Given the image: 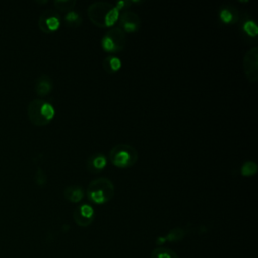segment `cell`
Wrapping results in <instances>:
<instances>
[{
	"label": "cell",
	"mask_w": 258,
	"mask_h": 258,
	"mask_svg": "<svg viewBox=\"0 0 258 258\" xmlns=\"http://www.w3.org/2000/svg\"><path fill=\"white\" fill-rule=\"evenodd\" d=\"M109 158L112 164L116 167L128 168L136 163L138 159V152L132 145L120 143L111 148Z\"/></svg>",
	"instance_id": "4"
},
{
	"label": "cell",
	"mask_w": 258,
	"mask_h": 258,
	"mask_svg": "<svg viewBox=\"0 0 258 258\" xmlns=\"http://www.w3.org/2000/svg\"><path fill=\"white\" fill-rule=\"evenodd\" d=\"M240 25H239V31L241 32L243 38L246 40L248 39H255L258 34V27L256 22L249 17L246 18H240Z\"/></svg>",
	"instance_id": "12"
},
{
	"label": "cell",
	"mask_w": 258,
	"mask_h": 258,
	"mask_svg": "<svg viewBox=\"0 0 258 258\" xmlns=\"http://www.w3.org/2000/svg\"><path fill=\"white\" fill-rule=\"evenodd\" d=\"M101 44L106 52H120L126 45V33L119 26L113 27L104 34Z\"/></svg>",
	"instance_id": "5"
},
{
	"label": "cell",
	"mask_w": 258,
	"mask_h": 258,
	"mask_svg": "<svg viewBox=\"0 0 258 258\" xmlns=\"http://www.w3.org/2000/svg\"><path fill=\"white\" fill-rule=\"evenodd\" d=\"M119 23L120 28L126 33H132L139 30L141 26V19L139 15L131 10H125L119 14Z\"/></svg>",
	"instance_id": "8"
},
{
	"label": "cell",
	"mask_w": 258,
	"mask_h": 258,
	"mask_svg": "<svg viewBox=\"0 0 258 258\" xmlns=\"http://www.w3.org/2000/svg\"><path fill=\"white\" fill-rule=\"evenodd\" d=\"M150 258H178V256L172 249L160 246L152 250Z\"/></svg>",
	"instance_id": "17"
},
{
	"label": "cell",
	"mask_w": 258,
	"mask_h": 258,
	"mask_svg": "<svg viewBox=\"0 0 258 258\" xmlns=\"http://www.w3.org/2000/svg\"><path fill=\"white\" fill-rule=\"evenodd\" d=\"M219 18L225 24H234L239 21L240 13L235 6L225 4L219 9Z\"/></svg>",
	"instance_id": "10"
},
{
	"label": "cell",
	"mask_w": 258,
	"mask_h": 258,
	"mask_svg": "<svg viewBox=\"0 0 258 258\" xmlns=\"http://www.w3.org/2000/svg\"><path fill=\"white\" fill-rule=\"evenodd\" d=\"M64 22H66V25L69 27H78L82 23V17L78 12L71 10L66 13Z\"/></svg>",
	"instance_id": "18"
},
{
	"label": "cell",
	"mask_w": 258,
	"mask_h": 258,
	"mask_svg": "<svg viewBox=\"0 0 258 258\" xmlns=\"http://www.w3.org/2000/svg\"><path fill=\"white\" fill-rule=\"evenodd\" d=\"M185 235H186V230H184L183 228H180V227H176V228L170 230L165 236L158 237L155 240V243L160 246L166 242H170V243L178 242V241L182 240L185 237Z\"/></svg>",
	"instance_id": "14"
},
{
	"label": "cell",
	"mask_w": 258,
	"mask_h": 258,
	"mask_svg": "<svg viewBox=\"0 0 258 258\" xmlns=\"http://www.w3.org/2000/svg\"><path fill=\"white\" fill-rule=\"evenodd\" d=\"M258 170L257 163L255 161H245L241 166V174L243 176H252Z\"/></svg>",
	"instance_id": "19"
},
{
	"label": "cell",
	"mask_w": 258,
	"mask_h": 258,
	"mask_svg": "<svg viewBox=\"0 0 258 258\" xmlns=\"http://www.w3.org/2000/svg\"><path fill=\"white\" fill-rule=\"evenodd\" d=\"M54 114L53 106L42 99L32 100L27 107L28 118L36 126L47 125L53 119Z\"/></svg>",
	"instance_id": "3"
},
{
	"label": "cell",
	"mask_w": 258,
	"mask_h": 258,
	"mask_svg": "<svg viewBox=\"0 0 258 258\" xmlns=\"http://www.w3.org/2000/svg\"><path fill=\"white\" fill-rule=\"evenodd\" d=\"M243 71L249 82L258 80V47L253 46L247 50L243 57Z\"/></svg>",
	"instance_id": "6"
},
{
	"label": "cell",
	"mask_w": 258,
	"mask_h": 258,
	"mask_svg": "<svg viewBox=\"0 0 258 258\" xmlns=\"http://www.w3.org/2000/svg\"><path fill=\"white\" fill-rule=\"evenodd\" d=\"M76 0H55L53 2L54 6L59 9L60 11H64V12H69L71 10L74 9V7L76 6Z\"/></svg>",
	"instance_id": "20"
},
{
	"label": "cell",
	"mask_w": 258,
	"mask_h": 258,
	"mask_svg": "<svg viewBox=\"0 0 258 258\" xmlns=\"http://www.w3.org/2000/svg\"><path fill=\"white\" fill-rule=\"evenodd\" d=\"M107 165V158L103 153H94L88 157L86 161V168L91 173H99Z\"/></svg>",
	"instance_id": "11"
},
{
	"label": "cell",
	"mask_w": 258,
	"mask_h": 258,
	"mask_svg": "<svg viewBox=\"0 0 258 258\" xmlns=\"http://www.w3.org/2000/svg\"><path fill=\"white\" fill-rule=\"evenodd\" d=\"M122 67V61L119 57L109 55L103 59V68L108 74H114L118 72Z\"/></svg>",
	"instance_id": "16"
},
{
	"label": "cell",
	"mask_w": 258,
	"mask_h": 258,
	"mask_svg": "<svg viewBox=\"0 0 258 258\" xmlns=\"http://www.w3.org/2000/svg\"><path fill=\"white\" fill-rule=\"evenodd\" d=\"M53 83L49 76L42 74L35 82V92L39 97H44L52 90Z\"/></svg>",
	"instance_id": "13"
},
{
	"label": "cell",
	"mask_w": 258,
	"mask_h": 258,
	"mask_svg": "<svg viewBox=\"0 0 258 258\" xmlns=\"http://www.w3.org/2000/svg\"><path fill=\"white\" fill-rule=\"evenodd\" d=\"M73 218L78 226L86 228L93 223L95 219V211L91 205L83 204L74 210Z\"/></svg>",
	"instance_id": "9"
},
{
	"label": "cell",
	"mask_w": 258,
	"mask_h": 258,
	"mask_svg": "<svg viewBox=\"0 0 258 258\" xmlns=\"http://www.w3.org/2000/svg\"><path fill=\"white\" fill-rule=\"evenodd\" d=\"M88 17L93 24L99 27H110L119 18V10L115 4L106 1H97L89 5Z\"/></svg>",
	"instance_id": "1"
},
{
	"label": "cell",
	"mask_w": 258,
	"mask_h": 258,
	"mask_svg": "<svg viewBox=\"0 0 258 258\" xmlns=\"http://www.w3.org/2000/svg\"><path fill=\"white\" fill-rule=\"evenodd\" d=\"M60 15L54 9L44 10L38 18V27L45 33H50L58 29L60 25Z\"/></svg>",
	"instance_id": "7"
},
{
	"label": "cell",
	"mask_w": 258,
	"mask_h": 258,
	"mask_svg": "<svg viewBox=\"0 0 258 258\" xmlns=\"http://www.w3.org/2000/svg\"><path fill=\"white\" fill-rule=\"evenodd\" d=\"M115 194L114 183L107 177H98L93 179L87 188V197L90 202L103 205L108 203Z\"/></svg>",
	"instance_id": "2"
},
{
	"label": "cell",
	"mask_w": 258,
	"mask_h": 258,
	"mask_svg": "<svg viewBox=\"0 0 258 258\" xmlns=\"http://www.w3.org/2000/svg\"><path fill=\"white\" fill-rule=\"evenodd\" d=\"M35 182L38 186H45L47 183V177L41 168H38L35 173Z\"/></svg>",
	"instance_id": "21"
},
{
	"label": "cell",
	"mask_w": 258,
	"mask_h": 258,
	"mask_svg": "<svg viewBox=\"0 0 258 258\" xmlns=\"http://www.w3.org/2000/svg\"><path fill=\"white\" fill-rule=\"evenodd\" d=\"M64 198L71 203H78L83 200L85 196V190L79 185H69L63 190Z\"/></svg>",
	"instance_id": "15"
}]
</instances>
